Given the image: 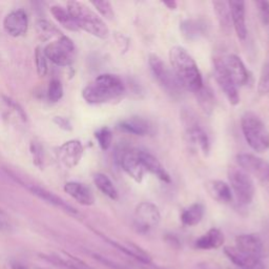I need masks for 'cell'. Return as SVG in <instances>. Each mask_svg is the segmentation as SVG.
<instances>
[{"instance_id":"18","label":"cell","mask_w":269,"mask_h":269,"mask_svg":"<svg viewBox=\"0 0 269 269\" xmlns=\"http://www.w3.org/2000/svg\"><path fill=\"white\" fill-rule=\"evenodd\" d=\"M230 14H231V22L235 28V31L238 37L244 40L247 36L246 28V18H245V3L244 2H235L231 0L228 2Z\"/></svg>"},{"instance_id":"38","label":"cell","mask_w":269,"mask_h":269,"mask_svg":"<svg viewBox=\"0 0 269 269\" xmlns=\"http://www.w3.org/2000/svg\"><path fill=\"white\" fill-rule=\"evenodd\" d=\"M258 11L261 20L264 25H269V3L268 2H258Z\"/></svg>"},{"instance_id":"29","label":"cell","mask_w":269,"mask_h":269,"mask_svg":"<svg viewBox=\"0 0 269 269\" xmlns=\"http://www.w3.org/2000/svg\"><path fill=\"white\" fill-rule=\"evenodd\" d=\"M94 182L97 186V188L102 191L106 197H109L112 200L118 199V191L112 182L111 179L104 174L98 173L94 176Z\"/></svg>"},{"instance_id":"32","label":"cell","mask_w":269,"mask_h":269,"mask_svg":"<svg viewBox=\"0 0 269 269\" xmlns=\"http://www.w3.org/2000/svg\"><path fill=\"white\" fill-rule=\"evenodd\" d=\"M96 139L98 140V143L100 148L103 151L109 150L111 144H112V141H113V134L112 131L109 128H102L100 130H98L95 134Z\"/></svg>"},{"instance_id":"6","label":"cell","mask_w":269,"mask_h":269,"mask_svg":"<svg viewBox=\"0 0 269 269\" xmlns=\"http://www.w3.org/2000/svg\"><path fill=\"white\" fill-rule=\"evenodd\" d=\"M149 64L157 81L168 94L173 96L180 94L183 87L177 80L173 69H169L160 57L155 55V54H150Z\"/></svg>"},{"instance_id":"3","label":"cell","mask_w":269,"mask_h":269,"mask_svg":"<svg viewBox=\"0 0 269 269\" xmlns=\"http://www.w3.org/2000/svg\"><path fill=\"white\" fill-rule=\"evenodd\" d=\"M67 11L79 29L101 39L109 37L110 30L105 22L85 5L78 2H69L67 4Z\"/></svg>"},{"instance_id":"8","label":"cell","mask_w":269,"mask_h":269,"mask_svg":"<svg viewBox=\"0 0 269 269\" xmlns=\"http://www.w3.org/2000/svg\"><path fill=\"white\" fill-rule=\"evenodd\" d=\"M75 45L66 36H61L60 39L50 43L44 48V55L52 62L59 66L69 65L75 57Z\"/></svg>"},{"instance_id":"41","label":"cell","mask_w":269,"mask_h":269,"mask_svg":"<svg viewBox=\"0 0 269 269\" xmlns=\"http://www.w3.org/2000/svg\"><path fill=\"white\" fill-rule=\"evenodd\" d=\"M11 267L12 269H28V267L19 262H16V261H12L11 262Z\"/></svg>"},{"instance_id":"12","label":"cell","mask_w":269,"mask_h":269,"mask_svg":"<svg viewBox=\"0 0 269 269\" xmlns=\"http://www.w3.org/2000/svg\"><path fill=\"white\" fill-rule=\"evenodd\" d=\"M183 120L189 140L192 143H194V144L199 145L200 150L205 155H207L210 150V143L206 132L202 129L199 122L197 121L194 117H192L189 113L183 117Z\"/></svg>"},{"instance_id":"14","label":"cell","mask_w":269,"mask_h":269,"mask_svg":"<svg viewBox=\"0 0 269 269\" xmlns=\"http://www.w3.org/2000/svg\"><path fill=\"white\" fill-rule=\"evenodd\" d=\"M221 61L228 75L234 80L237 86H242L247 83L248 71L240 57L231 54V55L221 57Z\"/></svg>"},{"instance_id":"21","label":"cell","mask_w":269,"mask_h":269,"mask_svg":"<svg viewBox=\"0 0 269 269\" xmlns=\"http://www.w3.org/2000/svg\"><path fill=\"white\" fill-rule=\"evenodd\" d=\"M182 35L188 40L199 39L208 32V25L202 19H186L180 23Z\"/></svg>"},{"instance_id":"35","label":"cell","mask_w":269,"mask_h":269,"mask_svg":"<svg viewBox=\"0 0 269 269\" xmlns=\"http://www.w3.org/2000/svg\"><path fill=\"white\" fill-rule=\"evenodd\" d=\"M258 92L260 95H266L269 93V62L264 64L262 71H261V77L258 84Z\"/></svg>"},{"instance_id":"22","label":"cell","mask_w":269,"mask_h":269,"mask_svg":"<svg viewBox=\"0 0 269 269\" xmlns=\"http://www.w3.org/2000/svg\"><path fill=\"white\" fill-rule=\"evenodd\" d=\"M41 258L46 260L47 262H51L55 265H58L60 267L66 268V269H94L89 265H87L85 262L81 261L80 259H77L73 256H70L68 254H63V255H41Z\"/></svg>"},{"instance_id":"44","label":"cell","mask_w":269,"mask_h":269,"mask_svg":"<svg viewBox=\"0 0 269 269\" xmlns=\"http://www.w3.org/2000/svg\"><path fill=\"white\" fill-rule=\"evenodd\" d=\"M3 228H4V223H3L2 220H0V230H2Z\"/></svg>"},{"instance_id":"23","label":"cell","mask_w":269,"mask_h":269,"mask_svg":"<svg viewBox=\"0 0 269 269\" xmlns=\"http://www.w3.org/2000/svg\"><path fill=\"white\" fill-rule=\"evenodd\" d=\"M206 190L213 200L219 203H229L232 200V191L230 186L220 180H210L206 183Z\"/></svg>"},{"instance_id":"36","label":"cell","mask_w":269,"mask_h":269,"mask_svg":"<svg viewBox=\"0 0 269 269\" xmlns=\"http://www.w3.org/2000/svg\"><path fill=\"white\" fill-rule=\"evenodd\" d=\"M35 59H36V66H37L38 75L41 77L45 76L46 71H47V64H46V59H45L44 53H42L40 47L36 48Z\"/></svg>"},{"instance_id":"4","label":"cell","mask_w":269,"mask_h":269,"mask_svg":"<svg viewBox=\"0 0 269 269\" xmlns=\"http://www.w3.org/2000/svg\"><path fill=\"white\" fill-rule=\"evenodd\" d=\"M241 127L248 145L257 153L269 148V133L262 119L253 112H246L241 119Z\"/></svg>"},{"instance_id":"9","label":"cell","mask_w":269,"mask_h":269,"mask_svg":"<svg viewBox=\"0 0 269 269\" xmlns=\"http://www.w3.org/2000/svg\"><path fill=\"white\" fill-rule=\"evenodd\" d=\"M213 70L214 77L221 89L224 92L229 103L232 105H237L240 102V96L238 93V86L230 78L226 69L223 66L221 58H214L213 60Z\"/></svg>"},{"instance_id":"28","label":"cell","mask_w":269,"mask_h":269,"mask_svg":"<svg viewBox=\"0 0 269 269\" xmlns=\"http://www.w3.org/2000/svg\"><path fill=\"white\" fill-rule=\"evenodd\" d=\"M213 12L223 31H229L231 28V14L227 2H212Z\"/></svg>"},{"instance_id":"10","label":"cell","mask_w":269,"mask_h":269,"mask_svg":"<svg viewBox=\"0 0 269 269\" xmlns=\"http://www.w3.org/2000/svg\"><path fill=\"white\" fill-rule=\"evenodd\" d=\"M237 163L250 177H257L260 180H264L269 176V163L252 154H239L237 156Z\"/></svg>"},{"instance_id":"39","label":"cell","mask_w":269,"mask_h":269,"mask_svg":"<svg viewBox=\"0 0 269 269\" xmlns=\"http://www.w3.org/2000/svg\"><path fill=\"white\" fill-rule=\"evenodd\" d=\"M4 98H5L6 102H7V103H8V104H9L11 107H14L15 111H16V112H18V114L20 115V117H21L23 120H27V115H26V113H25L23 109H22V107H21L19 104H18L16 101L12 100L11 98H8V97H4Z\"/></svg>"},{"instance_id":"42","label":"cell","mask_w":269,"mask_h":269,"mask_svg":"<svg viewBox=\"0 0 269 269\" xmlns=\"http://www.w3.org/2000/svg\"><path fill=\"white\" fill-rule=\"evenodd\" d=\"M162 4L165 7H167L169 10H175L177 8V3L174 2V0H170V2H163Z\"/></svg>"},{"instance_id":"31","label":"cell","mask_w":269,"mask_h":269,"mask_svg":"<svg viewBox=\"0 0 269 269\" xmlns=\"http://www.w3.org/2000/svg\"><path fill=\"white\" fill-rule=\"evenodd\" d=\"M195 94H197V97H198V101H199L200 106L202 107V110L206 114H210L212 112L213 105H214V98H213V95L210 89L202 86Z\"/></svg>"},{"instance_id":"7","label":"cell","mask_w":269,"mask_h":269,"mask_svg":"<svg viewBox=\"0 0 269 269\" xmlns=\"http://www.w3.org/2000/svg\"><path fill=\"white\" fill-rule=\"evenodd\" d=\"M160 220V210L154 203L141 202L135 209L134 227L139 234H149L159 225Z\"/></svg>"},{"instance_id":"17","label":"cell","mask_w":269,"mask_h":269,"mask_svg":"<svg viewBox=\"0 0 269 269\" xmlns=\"http://www.w3.org/2000/svg\"><path fill=\"white\" fill-rule=\"evenodd\" d=\"M224 253L226 257L240 269H264L263 260L245 255L236 247H225Z\"/></svg>"},{"instance_id":"24","label":"cell","mask_w":269,"mask_h":269,"mask_svg":"<svg viewBox=\"0 0 269 269\" xmlns=\"http://www.w3.org/2000/svg\"><path fill=\"white\" fill-rule=\"evenodd\" d=\"M224 241L223 232L218 228H211L195 241V247L202 250H212L221 247Z\"/></svg>"},{"instance_id":"16","label":"cell","mask_w":269,"mask_h":269,"mask_svg":"<svg viewBox=\"0 0 269 269\" xmlns=\"http://www.w3.org/2000/svg\"><path fill=\"white\" fill-rule=\"evenodd\" d=\"M29 20L27 13L22 10L13 11L7 15L4 21V28L6 32L13 36V37H19L28 31Z\"/></svg>"},{"instance_id":"15","label":"cell","mask_w":269,"mask_h":269,"mask_svg":"<svg viewBox=\"0 0 269 269\" xmlns=\"http://www.w3.org/2000/svg\"><path fill=\"white\" fill-rule=\"evenodd\" d=\"M58 158L67 167H75L83 155V146L78 140H70L65 142L58 149Z\"/></svg>"},{"instance_id":"43","label":"cell","mask_w":269,"mask_h":269,"mask_svg":"<svg viewBox=\"0 0 269 269\" xmlns=\"http://www.w3.org/2000/svg\"><path fill=\"white\" fill-rule=\"evenodd\" d=\"M261 182H262V185H263L264 189H265L266 192L269 194V176L266 177V178L264 179V180H262Z\"/></svg>"},{"instance_id":"33","label":"cell","mask_w":269,"mask_h":269,"mask_svg":"<svg viewBox=\"0 0 269 269\" xmlns=\"http://www.w3.org/2000/svg\"><path fill=\"white\" fill-rule=\"evenodd\" d=\"M48 99L51 102H58L62 96H63V87L62 84L59 80L57 79H53L50 82V86H48Z\"/></svg>"},{"instance_id":"37","label":"cell","mask_w":269,"mask_h":269,"mask_svg":"<svg viewBox=\"0 0 269 269\" xmlns=\"http://www.w3.org/2000/svg\"><path fill=\"white\" fill-rule=\"evenodd\" d=\"M37 29L40 35L45 36L44 38H51L54 35L58 34L57 29L46 20H39L37 22Z\"/></svg>"},{"instance_id":"1","label":"cell","mask_w":269,"mask_h":269,"mask_svg":"<svg viewBox=\"0 0 269 269\" xmlns=\"http://www.w3.org/2000/svg\"><path fill=\"white\" fill-rule=\"evenodd\" d=\"M169 62L174 74L187 91L197 93L203 86L201 71L190 54L182 46L175 45L168 53Z\"/></svg>"},{"instance_id":"19","label":"cell","mask_w":269,"mask_h":269,"mask_svg":"<svg viewBox=\"0 0 269 269\" xmlns=\"http://www.w3.org/2000/svg\"><path fill=\"white\" fill-rule=\"evenodd\" d=\"M140 157H141L143 166H144L146 172H150L151 174L155 175L158 179H160L161 181H163L165 183L172 182L169 174L154 155H152L151 153L146 151L140 150Z\"/></svg>"},{"instance_id":"13","label":"cell","mask_w":269,"mask_h":269,"mask_svg":"<svg viewBox=\"0 0 269 269\" xmlns=\"http://www.w3.org/2000/svg\"><path fill=\"white\" fill-rule=\"evenodd\" d=\"M241 253L250 257L263 260L265 255V246L262 239L258 235L245 234L236 238V246Z\"/></svg>"},{"instance_id":"2","label":"cell","mask_w":269,"mask_h":269,"mask_svg":"<svg viewBox=\"0 0 269 269\" xmlns=\"http://www.w3.org/2000/svg\"><path fill=\"white\" fill-rule=\"evenodd\" d=\"M124 89V84L118 76L103 74L88 84L82 95L88 103H105L122 96Z\"/></svg>"},{"instance_id":"34","label":"cell","mask_w":269,"mask_h":269,"mask_svg":"<svg viewBox=\"0 0 269 269\" xmlns=\"http://www.w3.org/2000/svg\"><path fill=\"white\" fill-rule=\"evenodd\" d=\"M92 5L97 9V11L103 17L106 18V19L112 20L113 18H114L115 13H114V9H113L111 3L104 2V0H98V2H93Z\"/></svg>"},{"instance_id":"40","label":"cell","mask_w":269,"mask_h":269,"mask_svg":"<svg viewBox=\"0 0 269 269\" xmlns=\"http://www.w3.org/2000/svg\"><path fill=\"white\" fill-rule=\"evenodd\" d=\"M54 122H55L59 128H61L64 131H70L71 130V124L70 122L62 117H56L54 118Z\"/></svg>"},{"instance_id":"27","label":"cell","mask_w":269,"mask_h":269,"mask_svg":"<svg viewBox=\"0 0 269 269\" xmlns=\"http://www.w3.org/2000/svg\"><path fill=\"white\" fill-rule=\"evenodd\" d=\"M204 206L201 203L191 204L185 208L181 214V221L185 226L198 225L204 217Z\"/></svg>"},{"instance_id":"5","label":"cell","mask_w":269,"mask_h":269,"mask_svg":"<svg viewBox=\"0 0 269 269\" xmlns=\"http://www.w3.org/2000/svg\"><path fill=\"white\" fill-rule=\"evenodd\" d=\"M228 180L232 193H235L241 204L248 205L253 202L256 191L255 183L246 172L240 167L231 166L228 168Z\"/></svg>"},{"instance_id":"25","label":"cell","mask_w":269,"mask_h":269,"mask_svg":"<svg viewBox=\"0 0 269 269\" xmlns=\"http://www.w3.org/2000/svg\"><path fill=\"white\" fill-rule=\"evenodd\" d=\"M29 189L33 192V194H35L36 197H38V198H40L43 201H46L47 203H50L52 205H55V206L67 211L69 213H73V214L78 213L74 207H71L70 205H68L64 200H62L60 198V197L54 194L51 191H47L46 189H43V188L38 187V186H34V185L30 186Z\"/></svg>"},{"instance_id":"26","label":"cell","mask_w":269,"mask_h":269,"mask_svg":"<svg viewBox=\"0 0 269 269\" xmlns=\"http://www.w3.org/2000/svg\"><path fill=\"white\" fill-rule=\"evenodd\" d=\"M118 129L136 136H144L150 132V124L141 117H132L121 121L118 124Z\"/></svg>"},{"instance_id":"20","label":"cell","mask_w":269,"mask_h":269,"mask_svg":"<svg viewBox=\"0 0 269 269\" xmlns=\"http://www.w3.org/2000/svg\"><path fill=\"white\" fill-rule=\"evenodd\" d=\"M64 190L71 198L75 199L78 203L82 205H93L95 202L94 194L92 190L86 185L78 182H68L64 186Z\"/></svg>"},{"instance_id":"11","label":"cell","mask_w":269,"mask_h":269,"mask_svg":"<svg viewBox=\"0 0 269 269\" xmlns=\"http://www.w3.org/2000/svg\"><path fill=\"white\" fill-rule=\"evenodd\" d=\"M120 163L123 170L131 178H133L136 182L138 183L142 182L146 170L144 166H143V163L141 161L139 149H131L125 151L122 154Z\"/></svg>"},{"instance_id":"30","label":"cell","mask_w":269,"mask_h":269,"mask_svg":"<svg viewBox=\"0 0 269 269\" xmlns=\"http://www.w3.org/2000/svg\"><path fill=\"white\" fill-rule=\"evenodd\" d=\"M51 13L55 19L61 23L64 28L70 30V31H78L79 28L77 27L73 17L70 16L67 9H64L60 6H53L51 8Z\"/></svg>"}]
</instances>
